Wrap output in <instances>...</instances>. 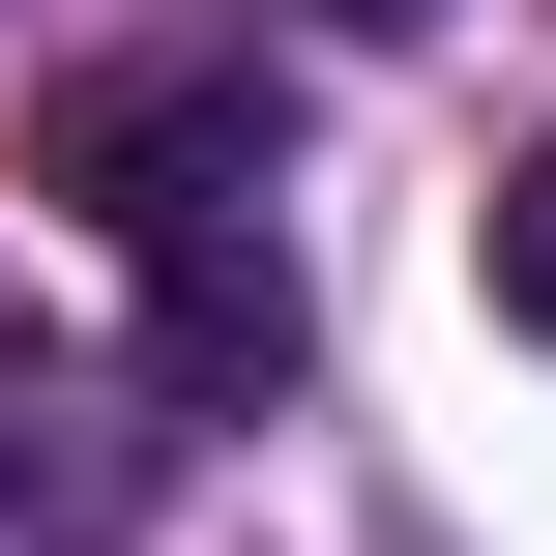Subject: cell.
Listing matches in <instances>:
<instances>
[{
	"label": "cell",
	"instance_id": "2",
	"mask_svg": "<svg viewBox=\"0 0 556 556\" xmlns=\"http://www.w3.org/2000/svg\"><path fill=\"white\" fill-rule=\"evenodd\" d=\"M498 323H528V352H556V147H528V176H498Z\"/></svg>",
	"mask_w": 556,
	"mask_h": 556
},
{
	"label": "cell",
	"instance_id": "3",
	"mask_svg": "<svg viewBox=\"0 0 556 556\" xmlns=\"http://www.w3.org/2000/svg\"><path fill=\"white\" fill-rule=\"evenodd\" d=\"M323 29H440V0H323Z\"/></svg>",
	"mask_w": 556,
	"mask_h": 556
},
{
	"label": "cell",
	"instance_id": "1",
	"mask_svg": "<svg viewBox=\"0 0 556 556\" xmlns=\"http://www.w3.org/2000/svg\"><path fill=\"white\" fill-rule=\"evenodd\" d=\"M59 176H88V264L147 293V381L176 410H264L293 381V147H264V88L147 59V88L59 117Z\"/></svg>",
	"mask_w": 556,
	"mask_h": 556
}]
</instances>
